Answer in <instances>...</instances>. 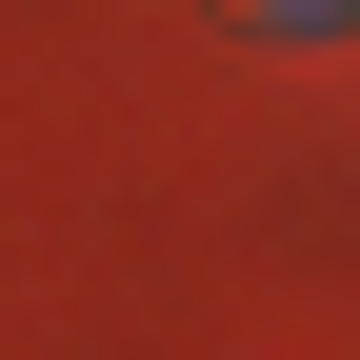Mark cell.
Instances as JSON below:
<instances>
[{"label":"cell","instance_id":"1","mask_svg":"<svg viewBox=\"0 0 360 360\" xmlns=\"http://www.w3.org/2000/svg\"><path fill=\"white\" fill-rule=\"evenodd\" d=\"M260 20H300V40H340V20H360V0H260Z\"/></svg>","mask_w":360,"mask_h":360}]
</instances>
